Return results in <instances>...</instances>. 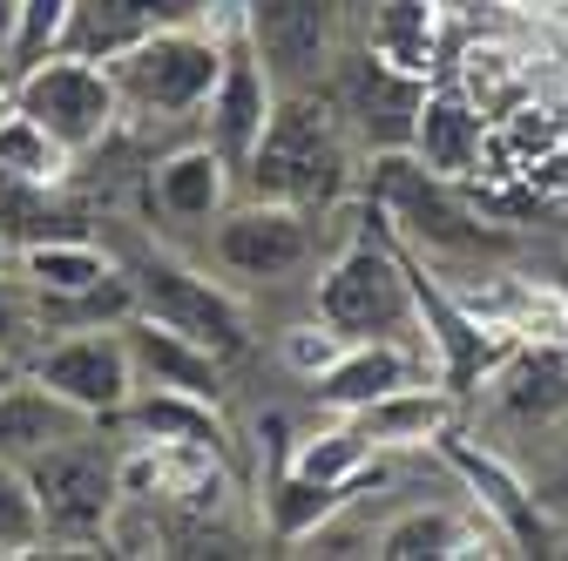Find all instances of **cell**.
Returning a JSON list of instances; mask_svg holds the SVG:
<instances>
[{
	"label": "cell",
	"mask_w": 568,
	"mask_h": 561,
	"mask_svg": "<svg viewBox=\"0 0 568 561\" xmlns=\"http://www.w3.org/2000/svg\"><path fill=\"white\" fill-rule=\"evenodd\" d=\"M352 129L338 122L332 95H277V115L264 129L257 156L244 163V196H277V203H298L312 217L352 190Z\"/></svg>",
	"instance_id": "obj_1"
},
{
	"label": "cell",
	"mask_w": 568,
	"mask_h": 561,
	"mask_svg": "<svg viewBox=\"0 0 568 561\" xmlns=\"http://www.w3.org/2000/svg\"><path fill=\"white\" fill-rule=\"evenodd\" d=\"M312 312L345 345H406V353H419L426 366H434V338H426V318H419V298H413V271L379 237H352L318 271Z\"/></svg>",
	"instance_id": "obj_2"
},
{
	"label": "cell",
	"mask_w": 568,
	"mask_h": 561,
	"mask_svg": "<svg viewBox=\"0 0 568 561\" xmlns=\"http://www.w3.org/2000/svg\"><path fill=\"white\" fill-rule=\"evenodd\" d=\"M109 75H115V95H122V122H142V129L196 122L210 89H217V75H224V34L203 28V21L156 28L129 54H115Z\"/></svg>",
	"instance_id": "obj_3"
},
{
	"label": "cell",
	"mask_w": 568,
	"mask_h": 561,
	"mask_svg": "<svg viewBox=\"0 0 568 561\" xmlns=\"http://www.w3.org/2000/svg\"><path fill=\"white\" fill-rule=\"evenodd\" d=\"M28 480H34V501H41V541H54V554L109 548V521L129 494V473H122V453L102 440V427L34 453Z\"/></svg>",
	"instance_id": "obj_4"
},
{
	"label": "cell",
	"mask_w": 568,
	"mask_h": 561,
	"mask_svg": "<svg viewBox=\"0 0 568 561\" xmlns=\"http://www.w3.org/2000/svg\"><path fill=\"white\" fill-rule=\"evenodd\" d=\"M366 203L379 210V224H393L399 244L426 251L434 264H467L480 251H494V237L474 210L454 196L447 176H434L413 150H393V156H373V176H366Z\"/></svg>",
	"instance_id": "obj_5"
},
{
	"label": "cell",
	"mask_w": 568,
	"mask_h": 561,
	"mask_svg": "<svg viewBox=\"0 0 568 561\" xmlns=\"http://www.w3.org/2000/svg\"><path fill=\"white\" fill-rule=\"evenodd\" d=\"M237 21L277 95H318L352 41L345 0H244Z\"/></svg>",
	"instance_id": "obj_6"
},
{
	"label": "cell",
	"mask_w": 568,
	"mask_h": 561,
	"mask_svg": "<svg viewBox=\"0 0 568 561\" xmlns=\"http://www.w3.org/2000/svg\"><path fill=\"white\" fill-rule=\"evenodd\" d=\"M122 277H129V305L142 318L176 325V332H190L196 345H210V353H224V359H237L251 345V318L231 298L224 277H203L196 264H183L170 251H150V244L135 257H122Z\"/></svg>",
	"instance_id": "obj_7"
},
{
	"label": "cell",
	"mask_w": 568,
	"mask_h": 561,
	"mask_svg": "<svg viewBox=\"0 0 568 561\" xmlns=\"http://www.w3.org/2000/svg\"><path fill=\"white\" fill-rule=\"evenodd\" d=\"M8 102L21 115H34L75 163L89 150H102L109 135L122 129V95H115L109 61H82V54H48V61H34L28 75H14V95Z\"/></svg>",
	"instance_id": "obj_8"
},
{
	"label": "cell",
	"mask_w": 568,
	"mask_h": 561,
	"mask_svg": "<svg viewBox=\"0 0 568 561\" xmlns=\"http://www.w3.org/2000/svg\"><path fill=\"white\" fill-rule=\"evenodd\" d=\"M426 75H406V68H393L386 54H373L359 34L345 41L338 68H332V109L338 122L352 129V143H359L366 156H393V150H413V129H419V109H426Z\"/></svg>",
	"instance_id": "obj_9"
},
{
	"label": "cell",
	"mask_w": 568,
	"mask_h": 561,
	"mask_svg": "<svg viewBox=\"0 0 568 561\" xmlns=\"http://www.w3.org/2000/svg\"><path fill=\"white\" fill-rule=\"evenodd\" d=\"M318 257V224L312 210L277 203V196H237L210 224V264L244 285H284Z\"/></svg>",
	"instance_id": "obj_10"
},
{
	"label": "cell",
	"mask_w": 568,
	"mask_h": 561,
	"mask_svg": "<svg viewBox=\"0 0 568 561\" xmlns=\"http://www.w3.org/2000/svg\"><path fill=\"white\" fill-rule=\"evenodd\" d=\"M28 373L41 379V386H54L61 399H75L82 412H95V419H122V406L135 399V353H129V332H122V318H95V325H68V332H54L41 353L28 359Z\"/></svg>",
	"instance_id": "obj_11"
},
{
	"label": "cell",
	"mask_w": 568,
	"mask_h": 561,
	"mask_svg": "<svg viewBox=\"0 0 568 561\" xmlns=\"http://www.w3.org/2000/svg\"><path fill=\"white\" fill-rule=\"evenodd\" d=\"M271 115H277V89H271V75H264L257 48L244 41V21H231V28H224V75H217V89H210V102H203V115H196V135H203V143H217L224 163H231L237 183H244V163L257 156Z\"/></svg>",
	"instance_id": "obj_12"
},
{
	"label": "cell",
	"mask_w": 568,
	"mask_h": 561,
	"mask_svg": "<svg viewBox=\"0 0 568 561\" xmlns=\"http://www.w3.org/2000/svg\"><path fill=\"white\" fill-rule=\"evenodd\" d=\"M237 170L224 163V150L217 143H203V135H196V143H176L170 156H156L150 163V217H163V224H217L224 217V210L237 203Z\"/></svg>",
	"instance_id": "obj_13"
},
{
	"label": "cell",
	"mask_w": 568,
	"mask_h": 561,
	"mask_svg": "<svg viewBox=\"0 0 568 561\" xmlns=\"http://www.w3.org/2000/svg\"><path fill=\"white\" fill-rule=\"evenodd\" d=\"M440 453L454 460V473L480 494V514H494V528L508 534L515 554H548V521H541V494L487 447H467L454 434H440Z\"/></svg>",
	"instance_id": "obj_14"
},
{
	"label": "cell",
	"mask_w": 568,
	"mask_h": 561,
	"mask_svg": "<svg viewBox=\"0 0 568 561\" xmlns=\"http://www.w3.org/2000/svg\"><path fill=\"white\" fill-rule=\"evenodd\" d=\"M129 332V353H135V379L142 386H163V392H190V399H217L224 406V353H210V345H196L190 332L176 325H156V318H142L129 312L122 318Z\"/></svg>",
	"instance_id": "obj_15"
},
{
	"label": "cell",
	"mask_w": 568,
	"mask_h": 561,
	"mask_svg": "<svg viewBox=\"0 0 568 561\" xmlns=\"http://www.w3.org/2000/svg\"><path fill=\"white\" fill-rule=\"evenodd\" d=\"M487 122L494 115L467 89H454V82L426 89L419 129H413V156L447 183H467V176H480V156H487Z\"/></svg>",
	"instance_id": "obj_16"
},
{
	"label": "cell",
	"mask_w": 568,
	"mask_h": 561,
	"mask_svg": "<svg viewBox=\"0 0 568 561\" xmlns=\"http://www.w3.org/2000/svg\"><path fill=\"white\" fill-rule=\"evenodd\" d=\"M89 427H102V419L82 412L75 399H61L54 386H41L34 373H21L8 392H0V460H21V467H28L34 453L75 440V434H89Z\"/></svg>",
	"instance_id": "obj_17"
},
{
	"label": "cell",
	"mask_w": 568,
	"mask_h": 561,
	"mask_svg": "<svg viewBox=\"0 0 568 561\" xmlns=\"http://www.w3.org/2000/svg\"><path fill=\"white\" fill-rule=\"evenodd\" d=\"M494 406H501V419H515V427L528 434H555L568 419V353L561 345H528V353H508L501 373L487 379Z\"/></svg>",
	"instance_id": "obj_18"
},
{
	"label": "cell",
	"mask_w": 568,
	"mask_h": 561,
	"mask_svg": "<svg viewBox=\"0 0 568 561\" xmlns=\"http://www.w3.org/2000/svg\"><path fill=\"white\" fill-rule=\"evenodd\" d=\"M426 373L434 366L419 353H406V345H345V353L312 379V399L338 406V412H359V406H373V399H386L399 386H419Z\"/></svg>",
	"instance_id": "obj_19"
},
{
	"label": "cell",
	"mask_w": 568,
	"mask_h": 561,
	"mask_svg": "<svg viewBox=\"0 0 568 561\" xmlns=\"http://www.w3.org/2000/svg\"><path fill=\"white\" fill-rule=\"evenodd\" d=\"M386 561H419V554H515L508 534L494 528L487 514L480 521H460L454 508H406L393 521H379V548Z\"/></svg>",
	"instance_id": "obj_20"
},
{
	"label": "cell",
	"mask_w": 568,
	"mask_h": 561,
	"mask_svg": "<svg viewBox=\"0 0 568 561\" xmlns=\"http://www.w3.org/2000/svg\"><path fill=\"white\" fill-rule=\"evenodd\" d=\"M373 54H386L406 75H434L440 54V8L434 0H373V21L359 34Z\"/></svg>",
	"instance_id": "obj_21"
},
{
	"label": "cell",
	"mask_w": 568,
	"mask_h": 561,
	"mask_svg": "<svg viewBox=\"0 0 568 561\" xmlns=\"http://www.w3.org/2000/svg\"><path fill=\"white\" fill-rule=\"evenodd\" d=\"M142 34H156V21H150V8H142V0H75V8H68V28H61V48H54V54L115 61V54H129Z\"/></svg>",
	"instance_id": "obj_22"
},
{
	"label": "cell",
	"mask_w": 568,
	"mask_h": 561,
	"mask_svg": "<svg viewBox=\"0 0 568 561\" xmlns=\"http://www.w3.org/2000/svg\"><path fill=\"white\" fill-rule=\"evenodd\" d=\"M48 338H54L48 292L34 285V277H28L21 264H8V271H0V359L28 373V359L41 353Z\"/></svg>",
	"instance_id": "obj_23"
},
{
	"label": "cell",
	"mask_w": 568,
	"mask_h": 561,
	"mask_svg": "<svg viewBox=\"0 0 568 561\" xmlns=\"http://www.w3.org/2000/svg\"><path fill=\"white\" fill-rule=\"evenodd\" d=\"M0 170H21V176H34V183H68L75 156H68L34 115H21V109L8 102V109H0Z\"/></svg>",
	"instance_id": "obj_24"
},
{
	"label": "cell",
	"mask_w": 568,
	"mask_h": 561,
	"mask_svg": "<svg viewBox=\"0 0 568 561\" xmlns=\"http://www.w3.org/2000/svg\"><path fill=\"white\" fill-rule=\"evenodd\" d=\"M0 548L8 554H34L41 548V501L21 460H0Z\"/></svg>",
	"instance_id": "obj_25"
},
{
	"label": "cell",
	"mask_w": 568,
	"mask_h": 561,
	"mask_svg": "<svg viewBox=\"0 0 568 561\" xmlns=\"http://www.w3.org/2000/svg\"><path fill=\"white\" fill-rule=\"evenodd\" d=\"M68 8L75 0H21V34H14V75H28L34 61H48L61 48V28H68Z\"/></svg>",
	"instance_id": "obj_26"
},
{
	"label": "cell",
	"mask_w": 568,
	"mask_h": 561,
	"mask_svg": "<svg viewBox=\"0 0 568 561\" xmlns=\"http://www.w3.org/2000/svg\"><path fill=\"white\" fill-rule=\"evenodd\" d=\"M14 34H21V0H0V61H14Z\"/></svg>",
	"instance_id": "obj_27"
},
{
	"label": "cell",
	"mask_w": 568,
	"mask_h": 561,
	"mask_svg": "<svg viewBox=\"0 0 568 561\" xmlns=\"http://www.w3.org/2000/svg\"><path fill=\"white\" fill-rule=\"evenodd\" d=\"M14 379H21V366H8V359H0V392H8Z\"/></svg>",
	"instance_id": "obj_28"
},
{
	"label": "cell",
	"mask_w": 568,
	"mask_h": 561,
	"mask_svg": "<svg viewBox=\"0 0 568 561\" xmlns=\"http://www.w3.org/2000/svg\"><path fill=\"white\" fill-rule=\"evenodd\" d=\"M8 264H14V251H8V244H0V271H8Z\"/></svg>",
	"instance_id": "obj_29"
}]
</instances>
